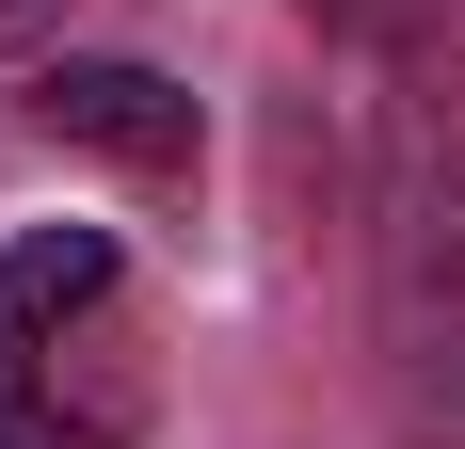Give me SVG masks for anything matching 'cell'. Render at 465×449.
Segmentation results:
<instances>
[{
	"instance_id": "obj_4",
	"label": "cell",
	"mask_w": 465,
	"mask_h": 449,
	"mask_svg": "<svg viewBox=\"0 0 465 449\" xmlns=\"http://www.w3.org/2000/svg\"><path fill=\"white\" fill-rule=\"evenodd\" d=\"M337 33H401V16H418V0H322Z\"/></svg>"
},
{
	"instance_id": "obj_3",
	"label": "cell",
	"mask_w": 465,
	"mask_h": 449,
	"mask_svg": "<svg viewBox=\"0 0 465 449\" xmlns=\"http://www.w3.org/2000/svg\"><path fill=\"white\" fill-rule=\"evenodd\" d=\"M33 129L64 145V161H113V177H193V81H161V65L64 48L33 81Z\"/></svg>"
},
{
	"instance_id": "obj_2",
	"label": "cell",
	"mask_w": 465,
	"mask_h": 449,
	"mask_svg": "<svg viewBox=\"0 0 465 449\" xmlns=\"http://www.w3.org/2000/svg\"><path fill=\"white\" fill-rule=\"evenodd\" d=\"M0 449H144V321L113 224L0 241Z\"/></svg>"
},
{
	"instance_id": "obj_1",
	"label": "cell",
	"mask_w": 465,
	"mask_h": 449,
	"mask_svg": "<svg viewBox=\"0 0 465 449\" xmlns=\"http://www.w3.org/2000/svg\"><path fill=\"white\" fill-rule=\"evenodd\" d=\"M370 305H385V417L465 434V33L401 16L370 96Z\"/></svg>"
}]
</instances>
